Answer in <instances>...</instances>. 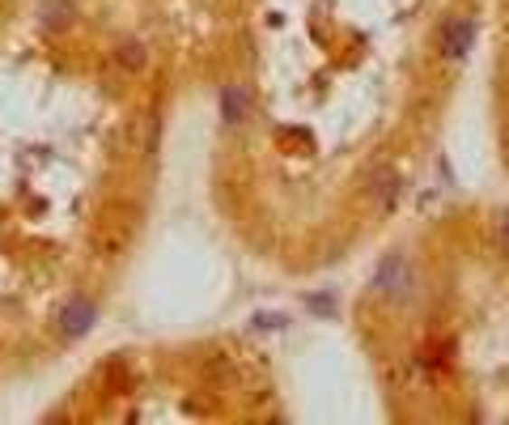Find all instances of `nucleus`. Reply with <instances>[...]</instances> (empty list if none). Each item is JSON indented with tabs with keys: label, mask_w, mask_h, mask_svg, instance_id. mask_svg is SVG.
Here are the masks:
<instances>
[{
	"label": "nucleus",
	"mask_w": 509,
	"mask_h": 425,
	"mask_svg": "<svg viewBox=\"0 0 509 425\" xmlns=\"http://www.w3.org/2000/svg\"><path fill=\"white\" fill-rule=\"evenodd\" d=\"M471 42H476V26H471V17H450L446 30H441V52L450 60H463L471 52Z\"/></svg>",
	"instance_id": "obj_1"
},
{
	"label": "nucleus",
	"mask_w": 509,
	"mask_h": 425,
	"mask_svg": "<svg viewBox=\"0 0 509 425\" xmlns=\"http://www.w3.org/2000/svg\"><path fill=\"white\" fill-rule=\"evenodd\" d=\"M90 324H94V307H90L85 298H77V302H69V307L60 311L64 336H81V332H90Z\"/></svg>",
	"instance_id": "obj_2"
},
{
	"label": "nucleus",
	"mask_w": 509,
	"mask_h": 425,
	"mask_svg": "<svg viewBox=\"0 0 509 425\" xmlns=\"http://www.w3.org/2000/svg\"><path fill=\"white\" fill-rule=\"evenodd\" d=\"M386 285H400V294H403V285H408V272H403V260H382V269H378V289H386Z\"/></svg>",
	"instance_id": "obj_3"
},
{
	"label": "nucleus",
	"mask_w": 509,
	"mask_h": 425,
	"mask_svg": "<svg viewBox=\"0 0 509 425\" xmlns=\"http://www.w3.org/2000/svg\"><path fill=\"white\" fill-rule=\"evenodd\" d=\"M69 0H52V5H42V26H64L69 22Z\"/></svg>",
	"instance_id": "obj_4"
},
{
	"label": "nucleus",
	"mask_w": 509,
	"mask_h": 425,
	"mask_svg": "<svg viewBox=\"0 0 509 425\" xmlns=\"http://www.w3.org/2000/svg\"><path fill=\"white\" fill-rule=\"evenodd\" d=\"M221 115H225L230 124L242 119V94H238V90H225V94H221Z\"/></svg>",
	"instance_id": "obj_5"
},
{
	"label": "nucleus",
	"mask_w": 509,
	"mask_h": 425,
	"mask_svg": "<svg viewBox=\"0 0 509 425\" xmlns=\"http://www.w3.org/2000/svg\"><path fill=\"white\" fill-rule=\"evenodd\" d=\"M140 60H145V56H140V42H127V47H124V64H127V69H140Z\"/></svg>",
	"instance_id": "obj_6"
},
{
	"label": "nucleus",
	"mask_w": 509,
	"mask_h": 425,
	"mask_svg": "<svg viewBox=\"0 0 509 425\" xmlns=\"http://www.w3.org/2000/svg\"><path fill=\"white\" fill-rule=\"evenodd\" d=\"M496 230H501V247H505V251H509V212H505V217H501V226H496Z\"/></svg>",
	"instance_id": "obj_7"
},
{
	"label": "nucleus",
	"mask_w": 509,
	"mask_h": 425,
	"mask_svg": "<svg viewBox=\"0 0 509 425\" xmlns=\"http://www.w3.org/2000/svg\"><path fill=\"white\" fill-rule=\"evenodd\" d=\"M505 154H509V132H505Z\"/></svg>",
	"instance_id": "obj_8"
}]
</instances>
